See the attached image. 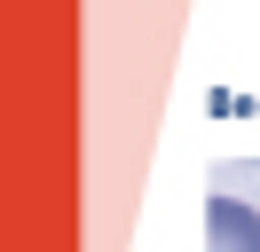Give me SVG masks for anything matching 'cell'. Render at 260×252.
Segmentation results:
<instances>
[{"instance_id":"cell-1","label":"cell","mask_w":260,"mask_h":252,"mask_svg":"<svg viewBox=\"0 0 260 252\" xmlns=\"http://www.w3.org/2000/svg\"><path fill=\"white\" fill-rule=\"evenodd\" d=\"M205 252H260V213L244 197H205Z\"/></svg>"}]
</instances>
